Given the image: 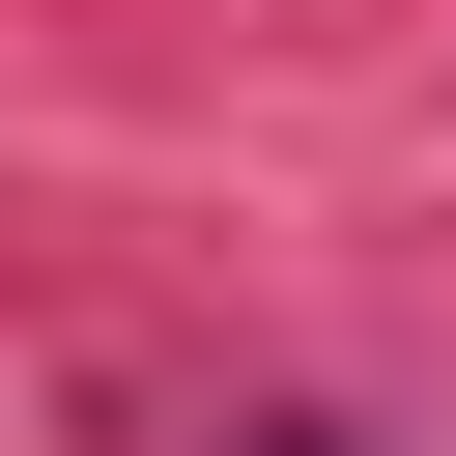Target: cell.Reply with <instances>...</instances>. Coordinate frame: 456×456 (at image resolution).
<instances>
[{"instance_id": "obj_1", "label": "cell", "mask_w": 456, "mask_h": 456, "mask_svg": "<svg viewBox=\"0 0 456 456\" xmlns=\"http://www.w3.org/2000/svg\"><path fill=\"white\" fill-rule=\"evenodd\" d=\"M256 456H342V428H256Z\"/></svg>"}]
</instances>
